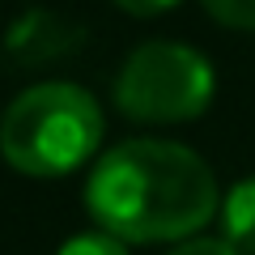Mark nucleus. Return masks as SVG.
I'll use <instances>...</instances> for the list:
<instances>
[{"label": "nucleus", "mask_w": 255, "mask_h": 255, "mask_svg": "<svg viewBox=\"0 0 255 255\" xmlns=\"http://www.w3.org/2000/svg\"><path fill=\"white\" fill-rule=\"evenodd\" d=\"M221 209L209 162L174 140L136 136L107 149L85 179V213L128 247L196 238Z\"/></svg>", "instance_id": "f257e3e1"}, {"label": "nucleus", "mask_w": 255, "mask_h": 255, "mask_svg": "<svg viewBox=\"0 0 255 255\" xmlns=\"http://www.w3.org/2000/svg\"><path fill=\"white\" fill-rule=\"evenodd\" d=\"M107 136L98 98L73 81H43L0 115V157L30 179H60L94 162Z\"/></svg>", "instance_id": "f03ea898"}, {"label": "nucleus", "mask_w": 255, "mask_h": 255, "mask_svg": "<svg viewBox=\"0 0 255 255\" xmlns=\"http://www.w3.org/2000/svg\"><path fill=\"white\" fill-rule=\"evenodd\" d=\"M217 77L196 47L183 43H140L115 73L111 98L115 111L132 124H183L209 111Z\"/></svg>", "instance_id": "7ed1b4c3"}, {"label": "nucleus", "mask_w": 255, "mask_h": 255, "mask_svg": "<svg viewBox=\"0 0 255 255\" xmlns=\"http://www.w3.org/2000/svg\"><path fill=\"white\" fill-rule=\"evenodd\" d=\"M81 47H85V26L64 17V13H55V9H26L0 34V55L13 68L60 64L73 51H81Z\"/></svg>", "instance_id": "20e7f679"}, {"label": "nucleus", "mask_w": 255, "mask_h": 255, "mask_svg": "<svg viewBox=\"0 0 255 255\" xmlns=\"http://www.w3.org/2000/svg\"><path fill=\"white\" fill-rule=\"evenodd\" d=\"M217 221H221V238L238 255H255V179H238L221 196Z\"/></svg>", "instance_id": "39448f33"}, {"label": "nucleus", "mask_w": 255, "mask_h": 255, "mask_svg": "<svg viewBox=\"0 0 255 255\" xmlns=\"http://www.w3.org/2000/svg\"><path fill=\"white\" fill-rule=\"evenodd\" d=\"M200 4L226 30H255V0H200Z\"/></svg>", "instance_id": "423d86ee"}, {"label": "nucleus", "mask_w": 255, "mask_h": 255, "mask_svg": "<svg viewBox=\"0 0 255 255\" xmlns=\"http://www.w3.org/2000/svg\"><path fill=\"white\" fill-rule=\"evenodd\" d=\"M55 255H128V243L111 238L107 230H90V234H73Z\"/></svg>", "instance_id": "0eeeda50"}, {"label": "nucleus", "mask_w": 255, "mask_h": 255, "mask_svg": "<svg viewBox=\"0 0 255 255\" xmlns=\"http://www.w3.org/2000/svg\"><path fill=\"white\" fill-rule=\"evenodd\" d=\"M170 255H238V251L217 234V238H183Z\"/></svg>", "instance_id": "6e6552de"}, {"label": "nucleus", "mask_w": 255, "mask_h": 255, "mask_svg": "<svg viewBox=\"0 0 255 255\" xmlns=\"http://www.w3.org/2000/svg\"><path fill=\"white\" fill-rule=\"evenodd\" d=\"M111 4H119V9L132 13V17H157V13L174 9V4H183V0H111Z\"/></svg>", "instance_id": "1a4fd4ad"}]
</instances>
